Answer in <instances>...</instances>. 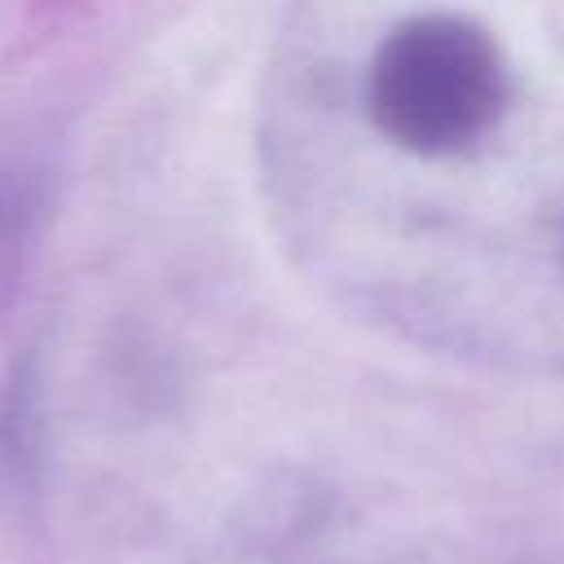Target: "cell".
I'll return each instance as SVG.
<instances>
[{"label": "cell", "mask_w": 564, "mask_h": 564, "mask_svg": "<svg viewBox=\"0 0 564 564\" xmlns=\"http://www.w3.org/2000/svg\"><path fill=\"white\" fill-rule=\"evenodd\" d=\"M511 79L498 40L467 13L401 22L370 57L366 110L383 137L414 154H454L498 123Z\"/></svg>", "instance_id": "1"}]
</instances>
